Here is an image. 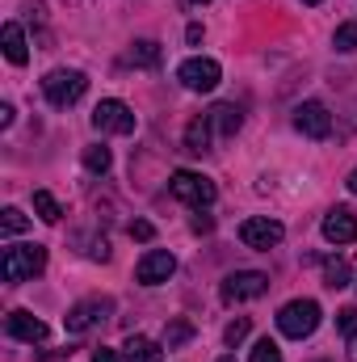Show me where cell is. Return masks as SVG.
<instances>
[{
	"label": "cell",
	"mask_w": 357,
	"mask_h": 362,
	"mask_svg": "<svg viewBox=\"0 0 357 362\" xmlns=\"http://www.w3.org/2000/svg\"><path fill=\"white\" fill-rule=\"evenodd\" d=\"M131 236H135V240H152L156 232H152V223H147V219H135V223H131Z\"/></svg>",
	"instance_id": "obj_28"
},
{
	"label": "cell",
	"mask_w": 357,
	"mask_h": 362,
	"mask_svg": "<svg viewBox=\"0 0 357 362\" xmlns=\"http://www.w3.org/2000/svg\"><path fill=\"white\" fill-rule=\"evenodd\" d=\"M337 329H341L345 337H357V308H341V312H337Z\"/></svg>",
	"instance_id": "obj_26"
},
{
	"label": "cell",
	"mask_w": 357,
	"mask_h": 362,
	"mask_svg": "<svg viewBox=\"0 0 357 362\" xmlns=\"http://www.w3.org/2000/svg\"><path fill=\"white\" fill-rule=\"evenodd\" d=\"M294 127H298L307 139H328V135H332V114H328L324 101H303V105L294 110Z\"/></svg>",
	"instance_id": "obj_9"
},
{
	"label": "cell",
	"mask_w": 357,
	"mask_h": 362,
	"mask_svg": "<svg viewBox=\"0 0 357 362\" xmlns=\"http://www.w3.org/2000/svg\"><path fill=\"white\" fill-rule=\"evenodd\" d=\"M0 228H4L8 236H17V232H25V228H30V219H25L17 206H4V211H0Z\"/></svg>",
	"instance_id": "obj_23"
},
{
	"label": "cell",
	"mask_w": 357,
	"mask_h": 362,
	"mask_svg": "<svg viewBox=\"0 0 357 362\" xmlns=\"http://www.w3.org/2000/svg\"><path fill=\"white\" fill-rule=\"evenodd\" d=\"M92 127L97 131H109V135H131L135 131V114H131V105H122V101H101L97 110H92Z\"/></svg>",
	"instance_id": "obj_8"
},
{
	"label": "cell",
	"mask_w": 357,
	"mask_h": 362,
	"mask_svg": "<svg viewBox=\"0 0 357 362\" xmlns=\"http://www.w3.org/2000/svg\"><path fill=\"white\" fill-rule=\"evenodd\" d=\"M324 286H332V291H341V286H349V266L337 257V262H324Z\"/></svg>",
	"instance_id": "obj_21"
},
{
	"label": "cell",
	"mask_w": 357,
	"mask_h": 362,
	"mask_svg": "<svg viewBox=\"0 0 357 362\" xmlns=\"http://www.w3.org/2000/svg\"><path fill=\"white\" fill-rule=\"evenodd\" d=\"M89 89V81H85V72H76V68H55V72H47V81H42V93H47V101L55 105V110H68V105H76L80 97Z\"/></svg>",
	"instance_id": "obj_2"
},
{
	"label": "cell",
	"mask_w": 357,
	"mask_h": 362,
	"mask_svg": "<svg viewBox=\"0 0 357 362\" xmlns=\"http://www.w3.org/2000/svg\"><path fill=\"white\" fill-rule=\"evenodd\" d=\"M122 362H160L164 358V350L156 346V341H147V337H131L126 346H122Z\"/></svg>",
	"instance_id": "obj_16"
},
{
	"label": "cell",
	"mask_w": 357,
	"mask_h": 362,
	"mask_svg": "<svg viewBox=\"0 0 357 362\" xmlns=\"http://www.w3.org/2000/svg\"><path fill=\"white\" fill-rule=\"evenodd\" d=\"M219 362H236V358H219Z\"/></svg>",
	"instance_id": "obj_33"
},
{
	"label": "cell",
	"mask_w": 357,
	"mask_h": 362,
	"mask_svg": "<svg viewBox=\"0 0 357 362\" xmlns=\"http://www.w3.org/2000/svg\"><path fill=\"white\" fill-rule=\"evenodd\" d=\"M269 291V278L261 270H240V274H227L223 282V303H244V299H261Z\"/></svg>",
	"instance_id": "obj_5"
},
{
	"label": "cell",
	"mask_w": 357,
	"mask_h": 362,
	"mask_svg": "<svg viewBox=\"0 0 357 362\" xmlns=\"http://www.w3.org/2000/svg\"><path fill=\"white\" fill-rule=\"evenodd\" d=\"M109 312H114L109 299H80V303L63 316V329H68V333H89L101 320H109Z\"/></svg>",
	"instance_id": "obj_6"
},
{
	"label": "cell",
	"mask_w": 357,
	"mask_h": 362,
	"mask_svg": "<svg viewBox=\"0 0 357 362\" xmlns=\"http://www.w3.org/2000/svg\"><path fill=\"white\" fill-rule=\"evenodd\" d=\"M109 165H114V160H109V148H101V144H97V148H85V169H89L92 177H105Z\"/></svg>",
	"instance_id": "obj_19"
},
{
	"label": "cell",
	"mask_w": 357,
	"mask_h": 362,
	"mask_svg": "<svg viewBox=\"0 0 357 362\" xmlns=\"http://www.w3.org/2000/svg\"><path fill=\"white\" fill-rule=\"evenodd\" d=\"M210 228H214V219H210V215H198V219H193V232H210Z\"/></svg>",
	"instance_id": "obj_30"
},
{
	"label": "cell",
	"mask_w": 357,
	"mask_h": 362,
	"mask_svg": "<svg viewBox=\"0 0 357 362\" xmlns=\"http://www.w3.org/2000/svg\"><path fill=\"white\" fill-rule=\"evenodd\" d=\"M92 362H122V358H118L114 350H105V346H101V350H92Z\"/></svg>",
	"instance_id": "obj_29"
},
{
	"label": "cell",
	"mask_w": 357,
	"mask_h": 362,
	"mask_svg": "<svg viewBox=\"0 0 357 362\" xmlns=\"http://www.w3.org/2000/svg\"><path fill=\"white\" fill-rule=\"evenodd\" d=\"M332 42H337V51H357V21H345V25H337Z\"/></svg>",
	"instance_id": "obj_24"
},
{
	"label": "cell",
	"mask_w": 357,
	"mask_h": 362,
	"mask_svg": "<svg viewBox=\"0 0 357 362\" xmlns=\"http://www.w3.org/2000/svg\"><path fill=\"white\" fill-rule=\"evenodd\" d=\"M303 4H320V0H303Z\"/></svg>",
	"instance_id": "obj_32"
},
{
	"label": "cell",
	"mask_w": 357,
	"mask_h": 362,
	"mask_svg": "<svg viewBox=\"0 0 357 362\" xmlns=\"http://www.w3.org/2000/svg\"><path fill=\"white\" fill-rule=\"evenodd\" d=\"M219 76H223V72H219L214 59H185V64L177 68V81L189 93H210L214 85H219Z\"/></svg>",
	"instance_id": "obj_10"
},
{
	"label": "cell",
	"mask_w": 357,
	"mask_h": 362,
	"mask_svg": "<svg viewBox=\"0 0 357 362\" xmlns=\"http://www.w3.org/2000/svg\"><path fill=\"white\" fill-rule=\"evenodd\" d=\"M131 64H139V68H160V42L139 38V42L131 47Z\"/></svg>",
	"instance_id": "obj_18"
},
{
	"label": "cell",
	"mask_w": 357,
	"mask_h": 362,
	"mask_svg": "<svg viewBox=\"0 0 357 362\" xmlns=\"http://www.w3.org/2000/svg\"><path fill=\"white\" fill-rule=\"evenodd\" d=\"M253 362H282V350L273 346V341H257V350H253Z\"/></svg>",
	"instance_id": "obj_27"
},
{
	"label": "cell",
	"mask_w": 357,
	"mask_h": 362,
	"mask_svg": "<svg viewBox=\"0 0 357 362\" xmlns=\"http://www.w3.org/2000/svg\"><path fill=\"white\" fill-rule=\"evenodd\" d=\"M4 329H8V337H17V341H30V346L47 341V325H42L38 316H30V312H8Z\"/></svg>",
	"instance_id": "obj_13"
},
{
	"label": "cell",
	"mask_w": 357,
	"mask_h": 362,
	"mask_svg": "<svg viewBox=\"0 0 357 362\" xmlns=\"http://www.w3.org/2000/svg\"><path fill=\"white\" fill-rule=\"evenodd\" d=\"M210 114H202V118H193L189 127H185V152H193V156H202V152H210Z\"/></svg>",
	"instance_id": "obj_14"
},
{
	"label": "cell",
	"mask_w": 357,
	"mask_h": 362,
	"mask_svg": "<svg viewBox=\"0 0 357 362\" xmlns=\"http://www.w3.org/2000/svg\"><path fill=\"white\" fill-rule=\"evenodd\" d=\"M0 38H4V59L21 68V64L30 59V47H25V34H21V25H17V21H8Z\"/></svg>",
	"instance_id": "obj_15"
},
{
	"label": "cell",
	"mask_w": 357,
	"mask_h": 362,
	"mask_svg": "<svg viewBox=\"0 0 357 362\" xmlns=\"http://www.w3.org/2000/svg\"><path fill=\"white\" fill-rule=\"evenodd\" d=\"M277 329H282L286 337H294V341L311 337V333L320 329V303H315V299H290V303L277 312Z\"/></svg>",
	"instance_id": "obj_3"
},
{
	"label": "cell",
	"mask_w": 357,
	"mask_h": 362,
	"mask_svg": "<svg viewBox=\"0 0 357 362\" xmlns=\"http://www.w3.org/2000/svg\"><path fill=\"white\" fill-rule=\"evenodd\" d=\"M189 337H193V325H189V320H173V325H164V346H169V350L185 346Z\"/></svg>",
	"instance_id": "obj_22"
},
{
	"label": "cell",
	"mask_w": 357,
	"mask_h": 362,
	"mask_svg": "<svg viewBox=\"0 0 357 362\" xmlns=\"http://www.w3.org/2000/svg\"><path fill=\"white\" fill-rule=\"evenodd\" d=\"M173 274H177V257H173L169 249H152V253H143L139 266H135V278H139L143 286H160V282H169Z\"/></svg>",
	"instance_id": "obj_7"
},
{
	"label": "cell",
	"mask_w": 357,
	"mask_h": 362,
	"mask_svg": "<svg viewBox=\"0 0 357 362\" xmlns=\"http://www.w3.org/2000/svg\"><path fill=\"white\" fill-rule=\"evenodd\" d=\"M34 211H38V219H47V223H59V202H55V194H47V189H38L34 194Z\"/></svg>",
	"instance_id": "obj_20"
},
{
	"label": "cell",
	"mask_w": 357,
	"mask_h": 362,
	"mask_svg": "<svg viewBox=\"0 0 357 362\" xmlns=\"http://www.w3.org/2000/svg\"><path fill=\"white\" fill-rule=\"evenodd\" d=\"M193 4H206V0H193Z\"/></svg>",
	"instance_id": "obj_34"
},
{
	"label": "cell",
	"mask_w": 357,
	"mask_h": 362,
	"mask_svg": "<svg viewBox=\"0 0 357 362\" xmlns=\"http://www.w3.org/2000/svg\"><path fill=\"white\" fill-rule=\"evenodd\" d=\"M240 122H244V118H240V110H236V105H227V101H219V105L210 110V127H214L219 135H227V139L240 131Z\"/></svg>",
	"instance_id": "obj_17"
},
{
	"label": "cell",
	"mask_w": 357,
	"mask_h": 362,
	"mask_svg": "<svg viewBox=\"0 0 357 362\" xmlns=\"http://www.w3.org/2000/svg\"><path fill=\"white\" fill-rule=\"evenodd\" d=\"M169 189H173V198H181V202H189V206H210L214 202V181L202 177V173H189V169H181V173H173V181H169Z\"/></svg>",
	"instance_id": "obj_4"
},
{
	"label": "cell",
	"mask_w": 357,
	"mask_h": 362,
	"mask_svg": "<svg viewBox=\"0 0 357 362\" xmlns=\"http://www.w3.org/2000/svg\"><path fill=\"white\" fill-rule=\"evenodd\" d=\"M248 329H253V325H248V320L240 316V320H231V325L223 329V341H227V346H240V341L248 337Z\"/></svg>",
	"instance_id": "obj_25"
},
{
	"label": "cell",
	"mask_w": 357,
	"mask_h": 362,
	"mask_svg": "<svg viewBox=\"0 0 357 362\" xmlns=\"http://www.w3.org/2000/svg\"><path fill=\"white\" fill-rule=\"evenodd\" d=\"M324 240H332V245H353L357 240V215L349 206H337L324 215Z\"/></svg>",
	"instance_id": "obj_12"
},
{
	"label": "cell",
	"mask_w": 357,
	"mask_h": 362,
	"mask_svg": "<svg viewBox=\"0 0 357 362\" xmlns=\"http://www.w3.org/2000/svg\"><path fill=\"white\" fill-rule=\"evenodd\" d=\"M282 236H286V228L277 219H244L240 223V240L248 249H273V245H282Z\"/></svg>",
	"instance_id": "obj_11"
},
{
	"label": "cell",
	"mask_w": 357,
	"mask_h": 362,
	"mask_svg": "<svg viewBox=\"0 0 357 362\" xmlns=\"http://www.w3.org/2000/svg\"><path fill=\"white\" fill-rule=\"evenodd\" d=\"M345 185H349V189H353V194H357V169H353V173H349V181H345Z\"/></svg>",
	"instance_id": "obj_31"
},
{
	"label": "cell",
	"mask_w": 357,
	"mask_h": 362,
	"mask_svg": "<svg viewBox=\"0 0 357 362\" xmlns=\"http://www.w3.org/2000/svg\"><path fill=\"white\" fill-rule=\"evenodd\" d=\"M42 270H47V249L42 245H13L0 257L4 282H25V278H34V274H42Z\"/></svg>",
	"instance_id": "obj_1"
}]
</instances>
